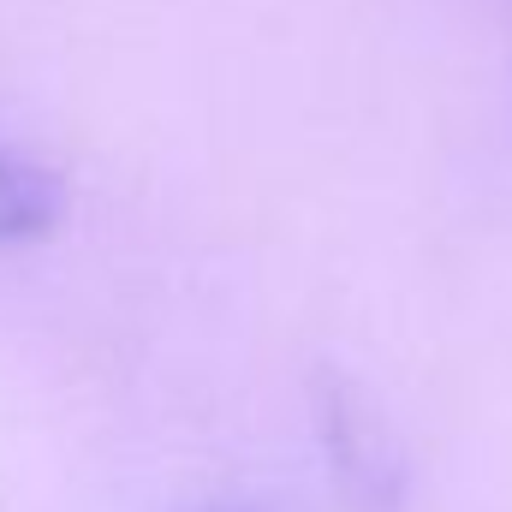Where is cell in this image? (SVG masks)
Instances as JSON below:
<instances>
[{
  "label": "cell",
  "instance_id": "1",
  "mask_svg": "<svg viewBox=\"0 0 512 512\" xmlns=\"http://www.w3.org/2000/svg\"><path fill=\"white\" fill-rule=\"evenodd\" d=\"M60 215H66L60 185L24 155L0 149V245H36L60 227Z\"/></svg>",
  "mask_w": 512,
  "mask_h": 512
},
{
  "label": "cell",
  "instance_id": "2",
  "mask_svg": "<svg viewBox=\"0 0 512 512\" xmlns=\"http://www.w3.org/2000/svg\"><path fill=\"white\" fill-rule=\"evenodd\" d=\"M209 512H251V507H209Z\"/></svg>",
  "mask_w": 512,
  "mask_h": 512
}]
</instances>
